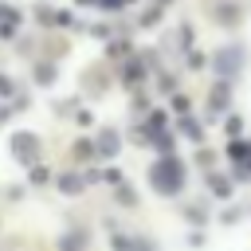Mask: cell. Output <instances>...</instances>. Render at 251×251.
<instances>
[{
    "label": "cell",
    "instance_id": "cell-6",
    "mask_svg": "<svg viewBox=\"0 0 251 251\" xmlns=\"http://www.w3.org/2000/svg\"><path fill=\"white\" fill-rule=\"evenodd\" d=\"M8 90H12V82H8L4 75H0V94H8Z\"/></svg>",
    "mask_w": 251,
    "mask_h": 251
},
{
    "label": "cell",
    "instance_id": "cell-1",
    "mask_svg": "<svg viewBox=\"0 0 251 251\" xmlns=\"http://www.w3.org/2000/svg\"><path fill=\"white\" fill-rule=\"evenodd\" d=\"M149 180H153L157 192L169 196V192H180V184H184V169H180V161L169 157V161H157V165H153V176H149Z\"/></svg>",
    "mask_w": 251,
    "mask_h": 251
},
{
    "label": "cell",
    "instance_id": "cell-5",
    "mask_svg": "<svg viewBox=\"0 0 251 251\" xmlns=\"http://www.w3.org/2000/svg\"><path fill=\"white\" fill-rule=\"evenodd\" d=\"M59 188H63V192H78V188H82V180H78V176H63V180H59Z\"/></svg>",
    "mask_w": 251,
    "mask_h": 251
},
{
    "label": "cell",
    "instance_id": "cell-4",
    "mask_svg": "<svg viewBox=\"0 0 251 251\" xmlns=\"http://www.w3.org/2000/svg\"><path fill=\"white\" fill-rule=\"evenodd\" d=\"M220 67H224V71L239 67V51H235V55H231V51H224V55H220Z\"/></svg>",
    "mask_w": 251,
    "mask_h": 251
},
{
    "label": "cell",
    "instance_id": "cell-3",
    "mask_svg": "<svg viewBox=\"0 0 251 251\" xmlns=\"http://www.w3.org/2000/svg\"><path fill=\"white\" fill-rule=\"evenodd\" d=\"M98 149H102V153H118V133H114V129H106V133L98 137Z\"/></svg>",
    "mask_w": 251,
    "mask_h": 251
},
{
    "label": "cell",
    "instance_id": "cell-2",
    "mask_svg": "<svg viewBox=\"0 0 251 251\" xmlns=\"http://www.w3.org/2000/svg\"><path fill=\"white\" fill-rule=\"evenodd\" d=\"M12 153H16L20 161H35V153H39V137H35V133H16Z\"/></svg>",
    "mask_w": 251,
    "mask_h": 251
}]
</instances>
